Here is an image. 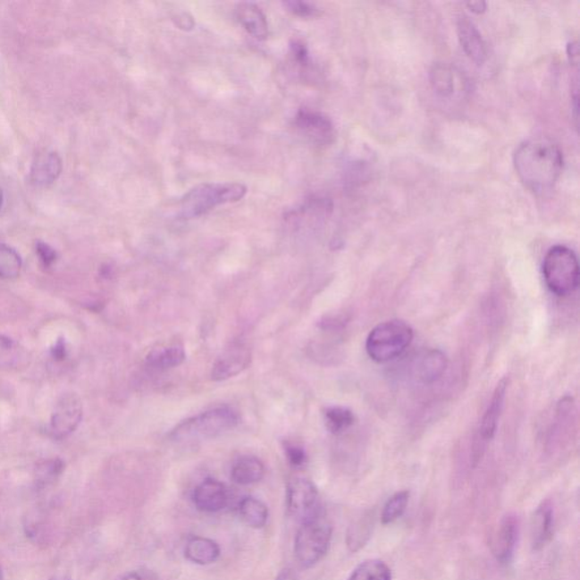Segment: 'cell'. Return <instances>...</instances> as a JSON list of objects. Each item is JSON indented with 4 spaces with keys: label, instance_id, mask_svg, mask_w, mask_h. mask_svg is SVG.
<instances>
[{
    "label": "cell",
    "instance_id": "cell-28",
    "mask_svg": "<svg viewBox=\"0 0 580 580\" xmlns=\"http://www.w3.org/2000/svg\"><path fill=\"white\" fill-rule=\"evenodd\" d=\"M371 533V522L367 517H362L351 525L349 535H347V545L350 551L357 552L362 546L366 545Z\"/></svg>",
    "mask_w": 580,
    "mask_h": 580
},
{
    "label": "cell",
    "instance_id": "cell-32",
    "mask_svg": "<svg viewBox=\"0 0 580 580\" xmlns=\"http://www.w3.org/2000/svg\"><path fill=\"white\" fill-rule=\"evenodd\" d=\"M283 5L288 11L293 13L296 16H300V18H311V16L319 14V10L311 3L296 2L295 0V2L283 3Z\"/></svg>",
    "mask_w": 580,
    "mask_h": 580
},
{
    "label": "cell",
    "instance_id": "cell-21",
    "mask_svg": "<svg viewBox=\"0 0 580 580\" xmlns=\"http://www.w3.org/2000/svg\"><path fill=\"white\" fill-rule=\"evenodd\" d=\"M185 357L183 347L177 345L160 347L147 355V364L156 370H168V368L180 366L185 361Z\"/></svg>",
    "mask_w": 580,
    "mask_h": 580
},
{
    "label": "cell",
    "instance_id": "cell-24",
    "mask_svg": "<svg viewBox=\"0 0 580 580\" xmlns=\"http://www.w3.org/2000/svg\"><path fill=\"white\" fill-rule=\"evenodd\" d=\"M455 71L444 63H438L431 71V83L438 95L442 97L451 96L455 92Z\"/></svg>",
    "mask_w": 580,
    "mask_h": 580
},
{
    "label": "cell",
    "instance_id": "cell-34",
    "mask_svg": "<svg viewBox=\"0 0 580 580\" xmlns=\"http://www.w3.org/2000/svg\"><path fill=\"white\" fill-rule=\"evenodd\" d=\"M291 52H293L296 61H298L300 65H307L308 62V52L307 46L300 41H294L291 44Z\"/></svg>",
    "mask_w": 580,
    "mask_h": 580
},
{
    "label": "cell",
    "instance_id": "cell-38",
    "mask_svg": "<svg viewBox=\"0 0 580 580\" xmlns=\"http://www.w3.org/2000/svg\"><path fill=\"white\" fill-rule=\"evenodd\" d=\"M468 6L472 8L473 12L481 13L485 11L486 4L483 2L469 3Z\"/></svg>",
    "mask_w": 580,
    "mask_h": 580
},
{
    "label": "cell",
    "instance_id": "cell-30",
    "mask_svg": "<svg viewBox=\"0 0 580 580\" xmlns=\"http://www.w3.org/2000/svg\"><path fill=\"white\" fill-rule=\"evenodd\" d=\"M18 346L10 338L0 336V364L12 366V363L18 361Z\"/></svg>",
    "mask_w": 580,
    "mask_h": 580
},
{
    "label": "cell",
    "instance_id": "cell-2",
    "mask_svg": "<svg viewBox=\"0 0 580 580\" xmlns=\"http://www.w3.org/2000/svg\"><path fill=\"white\" fill-rule=\"evenodd\" d=\"M240 416L231 408H218L181 422L169 438L177 442L200 441L222 435L239 424Z\"/></svg>",
    "mask_w": 580,
    "mask_h": 580
},
{
    "label": "cell",
    "instance_id": "cell-10",
    "mask_svg": "<svg viewBox=\"0 0 580 580\" xmlns=\"http://www.w3.org/2000/svg\"><path fill=\"white\" fill-rule=\"evenodd\" d=\"M252 359L251 349L244 342L235 341L223 351L211 371L214 381H224L234 378L249 366Z\"/></svg>",
    "mask_w": 580,
    "mask_h": 580
},
{
    "label": "cell",
    "instance_id": "cell-16",
    "mask_svg": "<svg viewBox=\"0 0 580 580\" xmlns=\"http://www.w3.org/2000/svg\"><path fill=\"white\" fill-rule=\"evenodd\" d=\"M457 29H458V37L461 46H463L465 53L473 59L474 62L481 63L488 57L486 52V45L483 39L480 31H478L475 24L471 20L463 16L457 23Z\"/></svg>",
    "mask_w": 580,
    "mask_h": 580
},
{
    "label": "cell",
    "instance_id": "cell-29",
    "mask_svg": "<svg viewBox=\"0 0 580 580\" xmlns=\"http://www.w3.org/2000/svg\"><path fill=\"white\" fill-rule=\"evenodd\" d=\"M63 465L61 459H50L38 465L37 467V484L45 488L57 480L63 471Z\"/></svg>",
    "mask_w": 580,
    "mask_h": 580
},
{
    "label": "cell",
    "instance_id": "cell-1",
    "mask_svg": "<svg viewBox=\"0 0 580 580\" xmlns=\"http://www.w3.org/2000/svg\"><path fill=\"white\" fill-rule=\"evenodd\" d=\"M514 164L525 188L534 193H544L553 188L561 175L562 152L548 138L528 139L516 150Z\"/></svg>",
    "mask_w": 580,
    "mask_h": 580
},
{
    "label": "cell",
    "instance_id": "cell-23",
    "mask_svg": "<svg viewBox=\"0 0 580 580\" xmlns=\"http://www.w3.org/2000/svg\"><path fill=\"white\" fill-rule=\"evenodd\" d=\"M391 570L381 560L371 559L361 563L351 574L349 580H391Z\"/></svg>",
    "mask_w": 580,
    "mask_h": 580
},
{
    "label": "cell",
    "instance_id": "cell-27",
    "mask_svg": "<svg viewBox=\"0 0 580 580\" xmlns=\"http://www.w3.org/2000/svg\"><path fill=\"white\" fill-rule=\"evenodd\" d=\"M408 491H400V492L393 494L383 507L382 514H381V522L383 525L396 522V520L404 515L406 509H408Z\"/></svg>",
    "mask_w": 580,
    "mask_h": 580
},
{
    "label": "cell",
    "instance_id": "cell-20",
    "mask_svg": "<svg viewBox=\"0 0 580 580\" xmlns=\"http://www.w3.org/2000/svg\"><path fill=\"white\" fill-rule=\"evenodd\" d=\"M264 463L256 457L245 456L236 461L231 468V480L239 485H252L265 477Z\"/></svg>",
    "mask_w": 580,
    "mask_h": 580
},
{
    "label": "cell",
    "instance_id": "cell-3",
    "mask_svg": "<svg viewBox=\"0 0 580 580\" xmlns=\"http://www.w3.org/2000/svg\"><path fill=\"white\" fill-rule=\"evenodd\" d=\"M413 338V329L406 322H382L368 334L366 345L368 357L378 363L393 361L405 353Z\"/></svg>",
    "mask_w": 580,
    "mask_h": 580
},
{
    "label": "cell",
    "instance_id": "cell-14",
    "mask_svg": "<svg viewBox=\"0 0 580 580\" xmlns=\"http://www.w3.org/2000/svg\"><path fill=\"white\" fill-rule=\"evenodd\" d=\"M63 161L54 151H45L37 155L29 169V181L38 188H46L61 176Z\"/></svg>",
    "mask_w": 580,
    "mask_h": 580
},
{
    "label": "cell",
    "instance_id": "cell-8",
    "mask_svg": "<svg viewBox=\"0 0 580 580\" xmlns=\"http://www.w3.org/2000/svg\"><path fill=\"white\" fill-rule=\"evenodd\" d=\"M83 417V405L78 395L66 393L58 400L49 424L52 438L62 440L78 429Z\"/></svg>",
    "mask_w": 580,
    "mask_h": 580
},
{
    "label": "cell",
    "instance_id": "cell-37",
    "mask_svg": "<svg viewBox=\"0 0 580 580\" xmlns=\"http://www.w3.org/2000/svg\"><path fill=\"white\" fill-rule=\"evenodd\" d=\"M276 580H298V576L291 569L282 570L281 574L277 576Z\"/></svg>",
    "mask_w": 580,
    "mask_h": 580
},
{
    "label": "cell",
    "instance_id": "cell-9",
    "mask_svg": "<svg viewBox=\"0 0 580 580\" xmlns=\"http://www.w3.org/2000/svg\"><path fill=\"white\" fill-rule=\"evenodd\" d=\"M295 125L305 138L316 146H328L336 138L332 122L324 113L310 109H300L295 118Z\"/></svg>",
    "mask_w": 580,
    "mask_h": 580
},
{
    "label": "cell",
    "instance_id": "cell-36",
    "mask_svg": "<svg viewBox=\"0 0 580 580\" xmlns=\"http://www.w3.org/2000/svg\"><path fill=\"white\" fill-rule=\"evenodd\" d=\"M176 24L179 25L181 29H190L194 27V21L188 14H181L177 16Z\"/></svg>",
    "mask_w": 580,
    "mask_h": 580
},
{
    "label": "cell",
    "instance_id": "cell-39",
    "mask_svg": "<svg viewBox=\"0 0 580 580\" xmlns=\"http://www.w3.org/2000/svg\"><path fill=\"white\" fill-rule=\"evenodd\" d=\"M122 580H146L142 577V576H139V574H130L127 575L126 577L122 578Z\"/></svg>",
    "mask_w": 580,
    "mask_h": 580
},
{
    "label": "cell",
    "instance_id": "cell-12",
    "mask_svg": "<svg viewBox=\"0 0 580 580\" xmlns=\"http://www.w3.org/2000/svg\"><path fill=\"white\" fill-rule=\"evenodd\" d=\"M192 499L198 510L214 514L227 507L230 494L222 482L207 478L194 490Z\"/></svg>",
    "mask_w": 580,
    "mask_h": 580
},
{
    "label": "cell",
    "instance_id": "cell-17",
    "mask_svg": "<svg viewBox=\"0 0 580 580\" xmlns=\"http://www.w3.org/2000/svg\"><path fill=\"white\" fill-rule=\"evenodd\" d=\"M508 389V379L503 378L498 383L497 388L493 392L492 399H491L488 408L485 410L484 416L480 427L481 438L484 441L493 439L495 432L499 424V420L502 414L503 406H505V399Z\"/></svg>",
    "mask_w": 580,
    "mask_h": 580
},
{
    "label": "cell",
    "instance_id": "cell-26",
    "mask_svg": "<svg viewBox=\"0 0 580 580\" xmlns=\"http://www.w3.org/2000/svg\"><path fill=\"white\" fill-rule=\"evenodd\" d=\"M22 269V259L14 248L0 244V278L15 279Z\"/></svg>",
    "mask_w": 580,
    "mask_h": 580
},
{
    "label": "cell",
    "instance_id": "cell-19",
    "mask_svg": "<svg viewBox=\"0 0 580 580\" xmlns=\"http://www.w3.org/2000/svg\"><path fill=\"white\" fill-rule=\"evenodd\" d=\"M185 558L196 565L207 566L218 560L220 546L206 537H192L185 546Z\"/></svg>",
    "mask_w": 580,
    "mask_h": 580
},
{
    "label": "cell",
    "instance_id": "cell-35",
    "mask_svg": "<svg viewBox=\"0 0 580 580\" xmlns=\"http://www.w3.org/2000/svg\"><path fill=\"white\" fill-rule=\"evenodd\" d=\"M50 354L55 361L63 362L67 357V346L65 338H59L56 344L50 349Z\"/></svg>",
    "mask_w": 580,
    "mask_h": 580
},
{
    "label": "cell",
    "instance_id": "cell-11",
    "mask_svg": "<svg viewBox=\"0 0 580 580\" xmlns=\"http://www.w3.org/2000/svg\"><path fill=\"white\" fill-rule=\"evenodd\" d=\"M519 537V519L517 516L507 515L501 519L495 531L492 544L493 556L500 563H509L514 557Z\"/></svg>",
    "mask_w": 580,
    "mask_h": 580
},
{
    "label": "cell",
    "instance_id": "cell-25",
    "mask_svg": "<svg viewBox=\"0 0 580 580\" xmlns=\"http://www.w3.org/2000/svg\"><path fill=\"white\" fill-rule=\"evenodd\" d=\"M324 420L327 429L332 433L340 434L354 424L355 416L350 409L334 406L325 410Z\"/></svg>",
    "mask_w": 580,
    "mask_h": 580
},
{
    "label": "cell",
    "instance_id": "cell-33",
    "mask_svg": "<svg viewBox=\"0 0 580 580\" xmlns=\"http://www.w3.org/2000/svg\"><path fill=\"white\" fill-rule=\"evenodd\" d=\"M36 251L38 256H39L41 264L44 265L46 268L52 266L58 259L56 249L50 247L49 244L45 243V241H37Z\"/></svg>",
    "mask_w": 580,
    "mask_h": 580
},
{
    "label": "cell",
    "instance_id": "cell-4",
    "mask_svg": "<svg viewBox=\"0 0 580 580\" xmlns=\"http://www.w3.org/2000/svg\"><path fill=\"white\" fill-rule=\"evenodd\" d=\"M543 277L549 290L557 296L575 293L579 286V265L573 249L565 245H556L544 257Z\"/></svg>",
    "mask_w": 580,
    "mask_h": 580
},
{
    "label": "cell",
    "instance_id": "cell-15",
    "mask_svg": "<svg viewBox=\"0 0 580 580\" xmlns=\"http://www.w3.org/2000/svg\"><path fill=\"white\" fill-rule=\"evenodd\" d=\"M554 532V510L551 503L545 501L537 507L533 515L531 537L533 549L539 551L551 541Z\"/></svg>",
    "mask_w": 580,
    "mask_h": 580
},
{
    "label": "cell",
    "instance_id": "cell-18",
    "mask_svg": "<svg viewBox=\"0 0 580 580\" xmlns=\"http://www.w3.org/2000/svg\"><path fill=\"white\" fill-rule=\"evenodd\" d=\"M236 16L244 29L257 40H265L269 35L268 21L256 4L241 3L236 8Z\"/></svg>",
    "mask_w": 580,
    "mask_h": 580
},
{
    "label": "cell",
    "instance_id": "cell-7",
    "mask_svg": "<svg viewBox=\"0 0 580 580\" xmlns=\"http://www.w3.org/2000/svg\"><path fill=\"white\" fill-rule=\"evenodd\" d=\"M286 499L288 514L300 524L324 512L319 491L307 478H294L288 483Z\"/></svg>",
    "mask_w": 580,
    "mask_h": 580
},
{
    "label": "cell",
    "instance_id": "cell-13",
    "mask_svg": "<svg viewBox=\"0 0 580 580\" xmlns=\"http://www.w3.org/2000/svg\"><path fill=\"white\" fill-rule=\"evenodd\" d=\"M447 368V357L442 351L429 349L418 354L410 364L413 378L423 384L435 382Z\"/></svg>",
    "mask_w": 580,
    "mask_h": 580
},
{
    "label": "cell",
    "instance_id": "cell-5",
    "mask_svg": "<svg viewBox=\"0 0 580 580\" xmlns=\"http://www.w3.org/2000/svg\"><path fill=\"white\" fill-rule=\"evenodd\" d=\"M332 526L324 511L316 517L300 524L295 537L296 560L303 568H311L328 553L332 543Z\"/></svg>",
    "mask_w": 580,
    "mask_h": 580
},
{
    "label": "cell",
    "instance_id": "cell-6",
    "mask_svg": "<svg viewBox=\"0 0 580 580\" xmlns=\"http://www.w3.org/2000/svg\"><path fill=\"white\" fill-rule=\"evenodd\" d=\"M248 189L243 184H202L190 189L181 200V215L185 219L200 217L215 206L241 200Z\"/></svg>",
    "mask_w": 580,
    "mask_h": 580
},
{
    "label": "cell",
    "instance_id": "cell-40",
    "mask_svg": "<svg viewBox=\"0 0 580 580\" xmlns=\"http://www.w3.org/2000/svg\"><path fill=\"white\" fill-rule=\"evenodd\" d=\"M3 203H4V194L2 189H0V210H2Z\"/></svg>",
    "mask_w": 580,
    "mask_h": 580
},
{
    "label": "cell",
    "instance_id": "cell-22",
    "mask_svg": "<svg viewBox=\"0 0 580 580\" xmlns=\"http://www.w3.org/2000/svg\"><path fill=\"white\" fill-rule=\"evenodd\" d=\"M239 510L241 520L249 527L260 529L268 523V507L259 499L253 497L243 499L240 503Z\"/></svg>",
    "mask_w": 580,
    "mask_h": 580
},
{
    "label": "cell",
    "instance_id": "cell-42",
    "mask_svg": "<svg viewBox=\"0 0 580 580\" xmlns=\"http://www.w3.org/2000/svg\"><path fill=\"white\" fill-rule=\"evenodd\" d=\"M55 580H66V579H55Z\"/></svg>",
    "mask_w": 580,
    "mask_h": 580
},
{
    "label": "cell",
    "instance_id": "cell-41",
    "mask_svg": "<svg viewBox=\"0 0 580 580\" xmlns=\"http://www.w3.org/2000/svg\"><path fill=\"white\" fill-rule=\"evenodd\" d=\"M3 579H4L3 578V573H2V570H0V580H3Z\"/></svg>",
    "mask_w": 580,
    "mask_h": 580
},
{
    "label": "cell",
    "instance_id": "cell-31",
    "mask_svg": "<svg viewBox=\"0 0 580 580\" xmlns=\"http://www.w3.org/2000/svg\"><path fill=\"white\" fill-rule=\"evenodd\" d=\"M285 452L288 461L293 467H303L307 463V456L304 448L300 447L298 443L287 442L285 444Z\"/></svg>",
    "mask_w": 580,
    "mask_h": 580
}]
</instances>
